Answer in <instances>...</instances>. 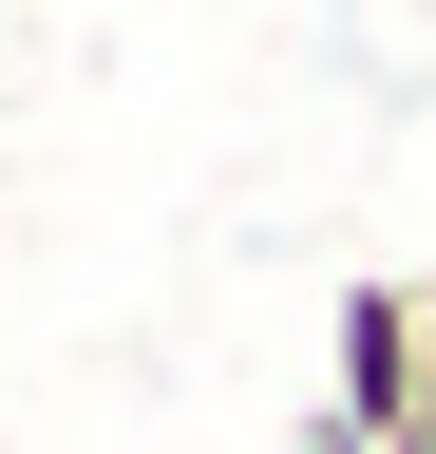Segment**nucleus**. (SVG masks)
<instances>
[{
  "instance_id": "7ed1b4c3",
  "label": "nucleus",
  "mask_w": 436,
  "mask_h": 454,
  "mask_svg": "<svg viewBox=\"0 0 436 454\" xmlns=\"http://www.w3.org/2000/svg\"><path fill=\"white\" fill-rule=\"evenodd\" d=\"M399 454H436V417H417V435H399Z\"/></svg>"
},
{
  "instance_id": "f03ea898",
  "label": "nucleus",
  "mask_w": 436,
  "mask_h": 454,
  "mask_svg": "<svg viewBox=\"0 0 436 454\" xmlns=\"http://www.w3.org/2000/svg\"><path fill=\"white\" fill-rule=\"evenodd\" d=\"M417 417H436V360H417Z\"/></svg>"
},
{
  "instance_id": "f257e3e1",
  "label": "nucleus",
  "mask_w": 436,
  "mask_h": 454,
  "mask_svg": "<svg viewBox=\"0 0 436 454\" xmlns=\"http://www.w3.org/2000/svg\"><path fill=\"white\" fill-rule=\"evenodd\" d=\"M417 360H436V284H342V322H322V397L399 454L417 435Z\"/></svg>"
}]
</instances>
